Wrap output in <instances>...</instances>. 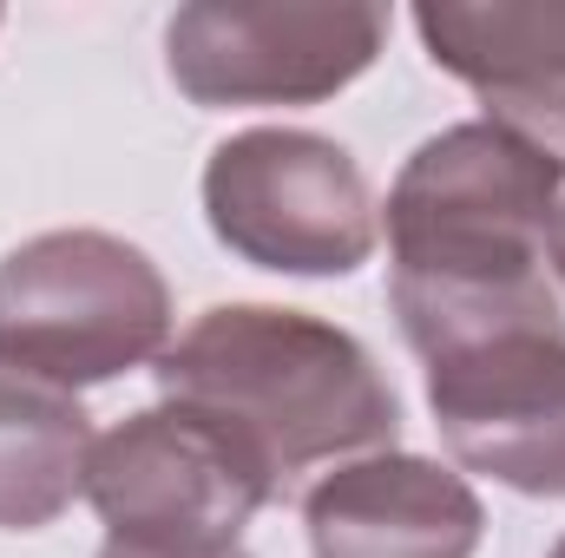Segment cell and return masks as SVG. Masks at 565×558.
<instances>
[{
    "label": "cell",
    "instance_id": "1",
    "mask_svg": "<svg viewBox=\"0 0 565 558\" xmlns=\"http://www.w3.org/2000/svg\"><path fill=\"white\" fill-rule=\"evenodd\" d=\"M565 164L493 119L447 126L388 184V302L408 348L434 362L500 329H565L546 230Z\"/></svg>",
    "mask_w": 565,
    "mask_h": 558
},
{
    "label": "cell",
    "instance_id": "2",
    "mask_svg": "<svg viewBox=\"0 0 565 558\" xmlns=\"http://www.w3.org/2000/svg\"><path fill=\"white\" fill-rule=\"evenodd\" d=\"M151 375L171 408L211 420L270 493H289L309 466L388 453L402 433V401L375 355L309 309L217 302L151 362Z\"/></svg>",
    "mask_w": 565,
    "mask_h": 558
},
{
    "label": "cell",
    "instance_id": "3",
    "mask_svg": "<svg viewBox=\"0 0 565 558\" xmlns=\"http://www.w3.org/2000/svg\"><path fill=\"white\" fill-rule=\"evenodd\" d=\"M171 348V289L113 230H46L0 257V368L79 395Z\"/></svg>",
    "mask_w": 565,
    "mask_h": 558
},
{
    "label": "cell",
    "instance_id": "4",
    "mask_svg": "<svg viewBox=\"0 0 565 558\" xmlns=\"http://www.w3.org/2000/svg\"><path fill=\"white\" fill-rule=\"evenodd\" d=\"M211 237L270 277H355L375 257L382 211L362 164L322 132L257 126L204 164Z\"/></svg>",
    "mask_w": 565,
    "mask_h": 558
},
{
    "label": "cell",
    "instance_id": "5",
    "mask_svg": "<svg viewBox=\"0 0 565 558\" xmlns=\"http://www.w3.org/2000/svg\"><path fill=\"white\" fill-rule=\"evenodd\" d=\"M388 40L375 0H191L164 20V73L204 106H322Z\"/></svg>",
    "mask_w": 565,
    "mask_h": 558
},
{
    "label": "cell",
    "instance_id": "6",
    "mask_svg": "<svg viewBox=\"0 0 565 558\" xmlns=\"http://www.w3.org/2000/svg\"><path fill=\"white\" fill-rule=\"evenodd\" d=\"M86 500L106 539L132 546H237L277 500L270 480L191 408H139L93 440Z\"/></svg>",
    "mask_w": 565,
    "mask_h": 558
},
{
    "label": "cell",
    "instance_id": "7",
    "mask_svg": "<svg viewBox=\"0 0 565 558\" xmlns=\"http://www.w3.org/2000/svg\"><path fill=\"white\" fill-rule=\"evenodd\" d=\"M427 368V415L460 473L565 500V329H500Z\"/></svg>",
    "mask_w": 565,
    "mask_h": 558
},
{
    "label": "cell",
    "instance_id": "8",
    "mask_svg": "<svg viewBox=\"0 0 565 558\" xmlns=\"http://www.w3.org/2000/svg\"><path fill=\"white\" fill-rule=\"evenodd\" d=\"M309 558H473L487 506L467 473L422 453H362L302 493Z\"/></svg>",
    "mask_w": 565,
    "mask_h": 558
},
{
    "label": "cell",
    "instance_id": "9",
    "mask_svg": "<svg viewBox=\"0 0 565 558\" xmlns=\"http://www.w3.org/2000/svg\"><path fill=\"white\" fill-rule=\"evenodd\" d=\"M415 33L493 126L565 164V0H427L415 7Z\"/></svg>",
    "mask_w": 565,
    "mask_h": 558
},
{
    "label": "cell",
    "instance_id": "10",
    "mask_svg": "<svg viewBox=\"0 0 565 558\" xmlns=\"http://www.w3.org/2000/svg\"><path fill=\"white\" fill-rule=\"evenodd\" d=\"M93 440L79 395L0 368V533H40L79 500Z\"/></svg>",
    "mask_w": 565,
    "mask_h": 558
},
{
    "label": "cell",
    "instance_id": "11",
    "mask_svg": "<svg viewBox=\"0 0 565 558\" xmlns=\"http://www.w3.org/2000/svg\"><path fill=\"white\" fill-rule=\"evenodd\" d=\"M99 558H250L244 546H132V539H106Z\"/></svg>",
    "mask_w": 565,
    "mask_h": 558
},
{
    "label": "cell",
    "instance_id": "12",
    "mask_svg": "<svg viewBox=\"0 0 565 558\" xmlns=\"http://www.w3.org/2000/svg\"><path fill=\"white\" fill-rule=\"evenodd\" d=\"M546 264L565 282V197H559V211H553V230H546Z\"/></svg>",
    "mask_w": 565,
    "mask_h": 558
},
{
    "label": "cell",
    "instance_id": "13",
    "mask_svg": "<svg viewBox=\"0 0 565 558\" xmlns=\"http://www.w3.org/2000/svg\"><path fill=\"white\" fill-rule=\"evenodd\" d=\"M546 558H565V539H559V546H553V552H546Z\"/></svg>",
    "mask_w": 565,
    "mask_h": 558
}]
</instances>
